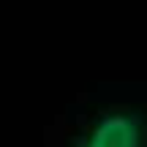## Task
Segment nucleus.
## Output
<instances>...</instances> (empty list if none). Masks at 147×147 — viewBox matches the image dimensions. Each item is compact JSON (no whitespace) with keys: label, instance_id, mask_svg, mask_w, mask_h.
<instances>
[{"label":"nucleus","instance_id":"1","mask_svg":"<svg viewBox=\"0 0 147 147\" xmlns=\"http://www.w3.org/2000/svg\"><path fill=\"white\" fill-rule=\"evenodd\" d=\"M79 147H142V125L125 112L106 115L95 123L87 142Z\"/></svg>","mask_w":147,"mask_h":147}]
</instances>
